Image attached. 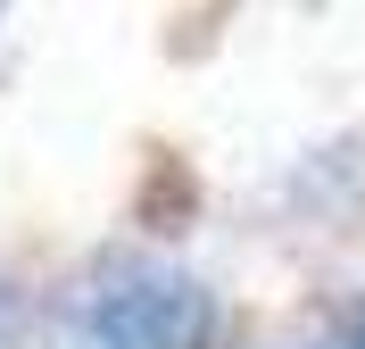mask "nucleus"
I'll list each match as a JSON object with an SVG mask.
<instances>
[{
  "label": "nucleus",
  "mask_w": 365,
  "mask_h": 349,
  "mask_svg": "<svg viewBox=\"0 0 365 349\" xmlns=\"http://www.w3.org/2000/svg\"><path fill=\"white\" fill-rule=\"evenodd\" d=\"M216 308L175 266H116L91 291V341L100 349H207Z\"/></svg>",
  "instance_id": "f257e3e1"
},
{
  "label": "nucleus",
  "mask_w": 365,
  "mask_h": 349,
  "mask_svg": "<svg viewBox=\"0 0 365 349\" xmlns=\"http://www.w3.org/2000/svg\"><path fill=\"white\" fill-rule=\"evenodd\" d=\"M316 349H365V308H357V316H349L341 333H332V341H316Z\"/></svg>",
  "instance_id": "f03ea898"
}]
</instances>
